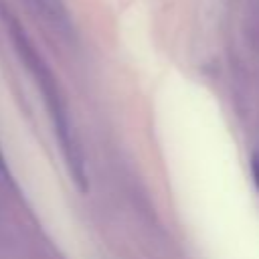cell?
<instances>
[{"label":"cell","mask_w":259,"mask_h":259,"mask_svg":"<svg viewBox=\"0 0 259 259\" xmlns=\"http://www.w3.org/2000/svg\"><path fill=\"white\" fill-rule=\"evenodd\" d=\"M0 168H4V156H2V152H0Z\"/></svg>","instance_id":"3957f363"},{"label":"cell","mask_w":259,"mask_h":259,"mask_svg":"<svg viewBox=\"0 0 259 259\" xmlns=\"http://www.w3.org/2000/svg\"><path fill=\"white\" fill-rule=\"evenodd\" d=\"M251 174H253L255 186L259 188V156L257 154H253V158H251Z\"/></svg>","instance_id":"7a4b0ae2"},{"label":"cell","mask_w":259,"mask_h":259,"mask_svg":"<svg viewBox=\"0 0 259 259\" xmlns=\"http://www.w3.org/2000/svg\"><path fill=\"white\" fill-rule=\"evenodd\" d=\"M34 4V8L57 28H69L71 26V18L67 12V6L63 0H30Z\"/></svg>","instance_id":"6da1fadb"}]
</instances>
